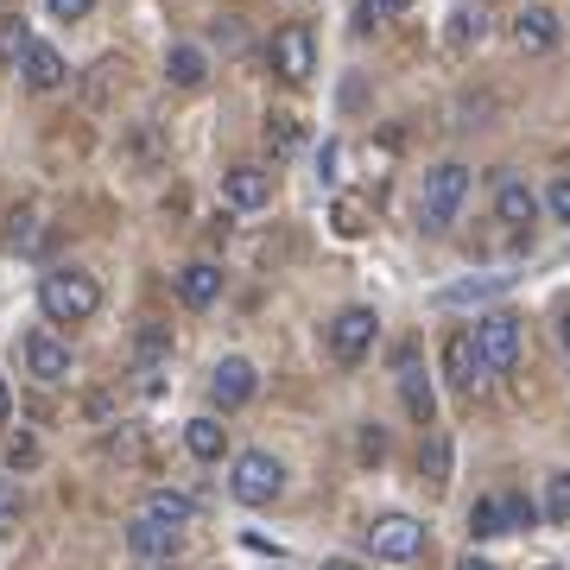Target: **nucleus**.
Wrapping results in <instances>:
<instances>
[{"mask_svg": "<svg viewBox=\"0 0 570 570\" xmlns=\"http://www.w3.org/2000/svg\"><path fill=\"white\" fill-rule=\"evenodd\" d=\"M89 7H96V0H51V13H58V20H82Z\"/></svg>", "mask_w": 570, "mask_h": 570, "instance_id": "35", "label": "nucleus"}, {"mask_svg": "<svg viewBox=\"0 0 570 570\" xmlns=\"http://www.w3.org/2000/svg\"><path fill=\"white\" fill-rule=\"evenodd\" d=\"M546 520L551 527H564L570 520V469H558V475L546 482Z\"/></svg>", "mask_w": 570, "mask_h": 570, "instance_id": "26", "label": "nucleus"}, {"mask_svg": "<svg viewBox=\"0 0 570 570\" xmlns=\"http://www.w3.org/2000/svg\"><path fill=\"white\" fill-rule=\"evenodd\" d=\"M285 489V469L273 450H242L235 456V475H228V494L242 501V508H273Z\"/></svg>", "mask_w": 570, "mask_h": 570, "instance_id": "3", "label": "nucleus"}, {"mask_svg": "<svg viewBox=\"0 0 570 570\" xmlns=\"http://www.w3.org/2000/svg\"><path fill=\"white\" fill-rule=\"evenodd\" d=\"M171 355V343H165V330L159 324H146L140 330V374H146V387H153V374H159V362Z\"/></svg>", "mask_w": 570, "mask_h": 570, "instance_id": "23", "label": "nucleus"}, {"mask_svg": "<svg viewBox=\"0 0 570 570\" xmlns=\"http://www.w3.org/2000/svg\"><path fill=\"white\" fill-rule=\"evenodd\" d=\"M273 70L285 82H305L317 70V45H311V26H279L273 32Z\"/></svg>", "mask_w": 570, "mask_h": 570, "instance_id": "10", "label": "nucleus"}, {"mask_svg": "<svg viewBox=\"0 0 570 570\" xmlns=\"http://www.w3.org/2000/svg\"><path fill=\"white\" fill-rule=\"evenodd\" d=\"M513 285V273H489V279H463V285H444V305H482V298H501Z\"/></svg>", "mask_w": 570, "mask_h": 570, "instance_id": "20", "label": "nucleus"}, {"mask_svg": "<svg viewBox=\"0 0 570 570\" xmlns=\"http://www.w3.org/2000/svg\"><path fill=\"white\" fill-rule=\"evenodd\" d=\"M324 570H362V564H348V558H330V564Z\"/></svg>", "mask_w": 570, "mask_h": 570, "instance_id": "38", "label": "nucleus"}, {"mask_svg": "<svg viewBox=\"0 0 570 570\" xmlns=\"http://www.w3.org/2000/svg\"><path fill=\"white\" fill-rule=\"evenodd\" d=\"M444 381L456 393H482V381H489V362H482V348H475L469 330H456L444 343Z\"/></svg>", "mask_w": 570, "mask_h": 570, "instance_id": "9", "label": "nucleus"}, {"mask_svg": "<svg viewBox=\"0 0 570 570\" xmlns=\"http://www.w3.org/2000/svg\"><path fill=\"white\" fill-rule=\"evenodd\" d=\"M20 77L32 82V89H63V77H70V70H63V58L45 39H32V45H26V58H20Z\"/></svg>", "mask_w": 570, "mask_h": 570, "instance_id": "17", "label": "nucleus"}, {"mask_svg": "<svg viewBox=\"0 0 570 570\" xmlns=\"http://www.w3.org/2000/svg\"><path fill=\"white\" fill-rule=\"evenodd\" d=\"M558 336H564V348H570V311H564V324H558Z\"/></svg>", "mask_w": 570, "mask_h": 570, "instance_id": "39", "label": "nucleus"}, {"mask_svg": "<svg viewBox=\"0 0 570 570\" xmlns=\"http://www.w3.org/2000/svg\"><path fill=\"white\" fill-rule=\"evenodd\" d=\"M223 197H228V209H266L273 204V178H266L261 165H235L223 178Z\"/></svg>", "mask_w": 570, "mask_h": 570, "instance_id": "13", "label": "nucleus"}, {"mask_svg": "<svg viewBox=\"0 0 570 570\" xmlns=\"http://www.w3.org/2000/svg\"><path fill=\"white\" fill-rule=\"evenodd\" d=\"M26 463H39V444H32V438H13V444H7V469H26Z\"/></svg>", "mask_w": 570, "mask_h": 570, "instance_id": "33", "label": "nucleus"}, {"mask_svg": "<svg viewBox=\"0 0 570 570\" xmlns=\"http://www.w3.org/2000/svg\"><path fill=\"white\" fill-rule=\"evenodd\" d=\"M494 216L508 228H532V216H539V197L527 190V178H501L494 184Z\"/></svg>", "mask_w": 570, "mask_h": 570, "instance_id": "15", "label": "nucleus"}, {"mask_svg": "<svg viewBox=\"0 0 570 570\" xmlns=\"http://www.w3.org/2000/svg\"><path fill=\"white\" fill-rule=\"evenodd\" d=\"M266 146H273V153H298V115H285V108H273V115H266Z\"/></svg>", "mask_w": 570, "mask_h": 570, "instance_id": "22", "label": "nucleus"}, {"mask_svg": "<svg viewBox=\"0 0 570 570\" xmlns=\"http://www.w3.org/2000/svg\"><path fill=\"white\" fill-rule=\"evenodd\" d=\"M140 513H153V520H165V527H190V494H171V489H153L146 494V508Z\"/></svg>", "mask_w": 570, "mask_h": 570, "instance_id": "21", "label": "nucleus"}, {"mask_svg": "<svg viewBox=\"0 0 570 570\" xmlns=\"http://www.w3.org/2000/svg\"><path fill=\"white\" fill-rule=\"evenodd\" d=\"M513 45H520V51H532V58H539V51H551V45H558V13L532 0L527 13L513 20Z\"/></svg>", "mask_w": 570, "mask_h": 570, "instance_id": "14", "label": "nucleus"}, {"mask_svg": "<svg viewBox=\"0 0 570 570\" xmlns=\"http://www.w3.org/2000/svg\"><path fill=\"white\" fill-rule=\"evenodd\" d=\"M406 7H412V0H362V13H367V20H400Z\"/></svg>", "mask_w": 570, "mask_h": 570, "instance_id": "32", "label": "nucleus"}, {"mask_svg": "<svg viewBox=\"0 0 570 570\" xmlns=\"http://www.w3.org/2000/svg\"><path fill=\"white\" fill-rule=\"evenodd\" d=\"M254 387H261V374H254V362H242V355H223V362L209 367V400H216L223 412L247 406Z\"/></svg>", "mask_w": 570, "mask_h": 570, "instance_id": "8", "label": "nucleus"}, {"mask_svg": "<svg viewBox=\"0 0 570 570\" xmlns=\"http://www.w3.org/2000/svg\"><path fill=\"white\" fill-rule=\"evenodd\" d=\"M374 330H381V317L367 305L336 311V324H330V355H336V362H362L367 348H374Z\"/></svg>", "mask_w": 570, "mask_h": 570, "instance_id": "7", "label": "nucleus"}, {"mask_svg": "<svg viewBox=\"0 0 570 570\" xmlns=\"http://www.w3.org/2000/svg\"><path fill=\"white\" fill-rule=\"evenodd\" d=\"M469 197V165H438V171H425V190H419V223L431 228V235H444L450 223H456V209H463Z\"/></svg>", "mask_w": 570, "mask_h": 570, "instance_id": "2", "label": "nucleus"}, {"mask_svg": "<svg viewBox=\"0 0 570 570\" xmlns=\"http://www.w3.org/2000/svg\"><path fill=\"white\" fill-rule=\"evenodd\" d=\"M26 367H32V381L58 387V381H70V348H63L58 336L32 330V336H26Z\"/></svg>", "mask_w": 570, "mask_h": 570, "instance_id": "11", "label": "nucleus"}, {"mask_svg": "<svg viewBox=\"0 0 570 570\" xmlns=\"http://www.w3.org/2000/svg\"><path fill=\"white\" fill-rule=\"evenodd\" d=\"M469 532H475V539L508 532V527H501V494H489V501H475V508H469Z\"/></svg>", "mask_w": 570, "mask_h": 570, "instance_id": "27", "label": "nucleus"}, {"mask_svg": "<svg viewBox=\"0 0 570 570\" xmlns=\"http://www.w3.org/2000/svg\"><path fill=\"white\" fill-rule=\"evenodd\" d=\"M13 419V387H7V374H0V425Z\"/></svg>", "mask_w": 570, "mask_h": 570, "instance_id": "36", "label": "nucleus"}, {"mask_svg": "<svg viewBox=\"0 0 570 570\" xmlns=\"http://www.w3.org/2000/svg\"><path fill=\"white\" fill-rule=\"evenodd\" d=\"M7 247H13V254H32V247H39V216H32V209H13V216H7Z\"/></svg>", "mask_w": 570, "mask_h": 570, "instance_id": "24", "label": "nucleus"}, {"mask_svg": "<svg viewBox=\"0 0 570 570\" xmlns=\"http://www.w3.org/2000/svg\"><path fill=\"white\" fill-rule=\"evenodd\" d=\"M184 444H190V456H204V463H223V450H228V425L223 419H190L184 425Z\"/></svg>", "mask_w": 570, "mask_h": 570, "instance_id": "18", "label": "nucleus"}, {"mask_svg": "<svg viewBox=\"0 0 570 570\" xmlns=\"http://www.w3.org/2000/svg\"><path fill=\"white\" fill-rule=\"evenodd\" d=\"M39 305L51 324H82V317L102 311V285H96V273H82V266H51L39 279Z\"/></svg>", "mask_w": 570, "mask_h": 570, "instance_id": "1", "label": "nucleus"}, {"mask_svg": "<svg viewBox=\"0 0 570 570\" xmlns=\"http://www.w3.org/2000/svg\"><path fill=\"white\" fill-rule=\"evenodd\" d=\"M178 298L190 311H204V305H216L223 298V266H209V261H190L178 273Z\"/></svg>", "mask_w": 570, "mask_h": 570, "instance_id": "16", "label": "nucleus"}, {"mask_svg": "<svg viewBox=\"0 0 570 570\" xmlns=\"http://www.w3.org/2000/svg\"><path fill=\"white\" fill-rule=\"evenodd\" d=\"M330 223H336V235H348V242H355V235L367 228V204H362V197H343V204L330 209Z\"/></svg>", "mask_w": 570, "mask_h": 570, "instance_id": "28", "label": "nucleus"}, {"mask_svg": "<svg viewBox=\"0 0 570 570\" xmlns=\"http://www.w3.org/2000/svg\"><path fill=\"white\" fill-rule=\"evenodd\" d=\"M475 348H482V362H489V374H508L513 362H520V317L513 311H489V317H475Z\"/></svg>", "mask_w": 570, "mask_h": 570, "instance_id": "4", "label": "nucleus"}, {"mask_svg": "<svg viewBox=\"0 0 570 570\" xmlns=\"http://www.w3.org/2000/svg\"><path fill=\"white\" fill-rule=\"evenodd\" d=\"M127 551L140 558V564L165 570L171 558L184 551V527H165V520H153V513H140L134 527H127Z\"/></svg>", "mask_w": 570, "mask_h": 570, "instance_id": "6", "label": "nucleus"}, {"mask_svg": "<svg viewBox=\"0 0 570 570\" xmlns=\"http://www.w3.org/2000/svg\"><path fill=\"white\" fill-rule=\"evenodd\" d=\"M501 527H532V501H520V494H501Z\"/></svg>", "mask_w": 570, "mask_h": 570, "instance_id": "31", "label": "nucleus"}, {"mask_svg": "<svg viewBox=\"0 0 570 570\" xmlns=\"http://www.w3.org/2000/svg\"><path fill=\"white\" fill-rule=\"evenodd\" d=\"M400 400H406L412 425H431V419H438V393H431L425 367L412 362V348H400Z\"/></svg>", "mask_w": 570, "mask_h": 570, "instance_id": "12", "label": "nucleus"}, {"mask_svg": "<svg viewBox=\"0 0 570 570\" xmlns=\"http://www.w3.org/2000/svg\"><path fill=\"white\" fill-rule=\"evenodd\" d=\"M425 482L431 489H444L450 482V438L444 431H431V444H425Z\"/></svg>", "mask_w": 570, "mask_h": 570, "instance_id": "25", "label": "nucleus"}, {"mask_svg": "<svg viewBox=\"0 0 570 570\" xmlns=\"http://www.w3.org/2000/svg\"><path fill=\"white\" fill-rule=\"evenodd\" d=\"M456 570H494L489 558H475V551H463V558H456Z\"/></svg>", "mask_w": 570, "mask_h": 570, "instance_id": "37", "label": "nucleus"}, {"mask_svg": "<svg viewBox=\"0 0 570 570\" xmlns=\"http://www.w3.org/2000/svg\"><path fill=\"white\" fill-rule=\"evenodd\" d=\"M546 204H551V216H558V223H570V178L551 184V197H546Z\"/></svg>", "mask_w": 570, "mask_h": 570, "instance_id": "34", "label": "nucleus"}, {"mask_svg": "<svg viewBox=\"0 0 570 570\" xmlns=\"http://www.w3.org/2000/svg\"><path fill=\"white\" fill-rule=\"evenodd\" d=\"M165 77L178 82V89H197V82L209 77V58L197 45H171V51H165Z\"/></svg>", "mask_w": 570, "mask_h": 570, "instance_id": "19", "label": "nucleus"}, {"mask_svg": "<svg viewBox=\"0 0 570 570\" xmlns=\"http://www.w3.org/2000/svg\"><path fill=\"white\" fill-rule=\"evenodd\" d=\"M26 26L20 20H0V63H13V70H20V58H26Z\"/></svg>", "mask_w": 570, "mask_h": 570, "instance_id": "29", "label": "nucleus"}, {"mask_svg": "<svg viewBox=\"0 0 570 570\" xmlns=\"http://www.w3.org/2000/svg\"><path fill=\"white\" fill-rule=\"evenodd\" d=\"M367 546H374V558L406 564V558H419V551H425V527H419L412 513H381V520L367 527Z\"/></svg>", "mask_w": 570, "mask_h": 570, "instance_id": "5", "label": "nucleus"}, {"mask_svg": "<svg viewBox=\"0 0 570 570\" xmlns=\"http://www.w3.org/2000/svg\"><path fill=\"white\" fill-rule=\"evenodd\" d=\"M20 513H26L20 489H13V482H7V475H0V532H13V527H20Z\"/></svg>", "mask_w": 570, "mask_h": 570, "instance_id": "30", "label": "nucleus"}]
</instances>
